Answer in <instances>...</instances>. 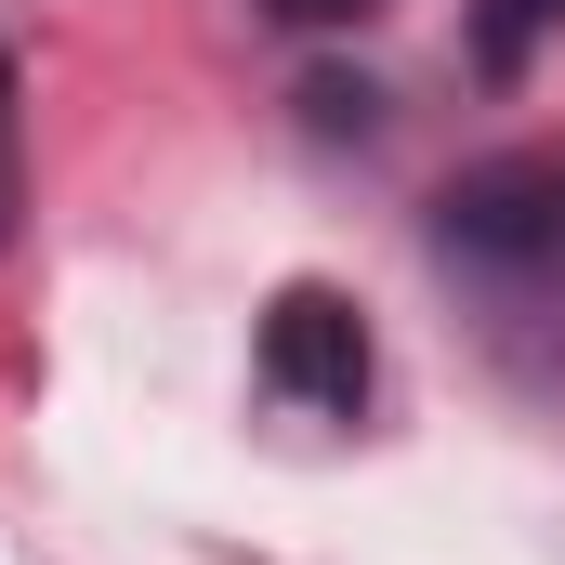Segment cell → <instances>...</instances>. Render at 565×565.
Instances as JSON below:
<instances>
[{
    "label": "cell",
    "instance_id": "cell-1",
    "mask_svg": "<svg viewBox=\"0 0 565 565\" xmlns=\"http://www.w3.org/2000/svg\"><path fill=\"white\" fill-rule=\"evenodd\" d=\"M434 237L473 250V264H553L565 250V145H526V158H487L434 198Z\"/></svg>",
    "mask_w": 565,
    "mask_h": 565
},
{
    "label": "cell",
    "instance_id": "cell-2",
    "mask_svg": "<svg viewBox=\"0 0 565 565\" xmlns=\"http://www.w3.org/2000/svg\"><path fill=\"white\" fill-rule=\"evenodd\" d=\"M264 382L302 395V408H369V316L342 289H277L264 302Z\"/></svg>",
    "mask_w": 565,
    "mask_h": 565
},
{
    "label": "cell",
    "instance_id": "cell-3",
    "mask_svg": "<svg viewBox=\"0 0 565 565\" xmlns=\"http://www.w3.org/2000/svg\"><path fill=\"white\" fill-rule=\"evenodd\" d=\"M553 26H565V0H487V13H473V66H487V79H513Z\"/></svg>",
    "mask_w": 565,
    "mask_h": 565
},
{
    "label": "cell",
    "instance_id": "cell-4",
    "mask_svg": "<svg viewBox=\"0 0 565 565\" xmlns=\"http://www.w3.org/2000/svg\"><path fill=\"white\" fill-rule=\"evenodd\" d=\"M302 106H316V132H369V106H382V93H369V79H316Z\"/></svg>",
    "mask_w": 565,
    "mask_h": 565
},
{
    "label": "cell",
    "instance_id": "cell-5",
    "mask_svg": "<svg viewBox=\"0 0 565 565\" xmlns=\"http://www.w3.org/2000/svg\"><path fill=\"white\" fill-rule=\"evenodd\" d=\"M277 26H355V13H382V0H264Z\"/></svg>",
    "mask_w": 565,
    "mask_h": 565
},
{
    "label": "cell",
    "instance_id": "cell-6",
    "mask_svg": "<svg viewBox=\"0 0 565 565\" xmlns=\"http://www.w3.org/2000/svg\"><path fill=\"white\" fill-rule=\"evenodd\" d=\"M0 237H13V53H0Z\"/></svg>",
    "mask_w": 565,
    "mask_h": 565
}]
</instances>
